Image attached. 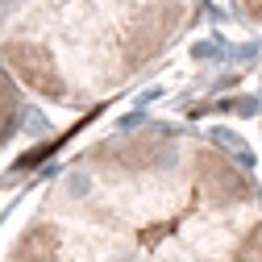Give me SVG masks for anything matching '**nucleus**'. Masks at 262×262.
<instances>
[{
    "mask_svg": "<svg viewBox=\"0 0 262 262\" xmlns=\"http://www.w3.org/2000/svg\"><path fill=\"white\" fill-rule=\"evenodd\" d=\"M9 262H262V191L212 138L150 121L79 150Z\"/></svg>",
    "mask_w": 262,
    "mask_h": 262,
    "instance_id": "1",
    "label": "nucleus"
},
{
    "mask_svg": "<svg viewBox=\"0 0 262 262\" xmlns=\"http://www.w3.org/2000/svg\"><path fill=\"white\" fill-rule=\"evenodd\" d=\"M200 0H0V62L58 108H92L175 46Z\"/></svg>",
    "mask_w": 262,
    "mask_h": 262,
    "instance_id": "2",
    "label": "nucleus"
},
{
    "mask_svg": "<svg viewBox=\"0 0 262 262\" xmlns=\"http://www.w3.org/2000/svg\"><path fill=\"white\" fill-rule=\"evenodd\" d=\"M17 129V79L5 71V62H0V142Z\"/></svg>",
    "mask_w": 262,
    "mask_h": 262,
    "instance_id": "3",
    "label": "nucleus"
},
{
    "mask_svg": "<svg viewBox=\"0 0 262 262\" xmlns=\"http://www.w3.org/2000/svg\"><path fill=\"white\" fill-rule=\"evenodd\" d=\"M233 5H237L242 17H250L254 25H262V0H233Z\"/></svg>",
    "mask_w": 262,
    "mask_h": 262,
    "instance_id": "4",
    "label": "nucleus"
}]
</instances>
